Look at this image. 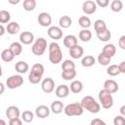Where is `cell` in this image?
<instances>
[{"mask_svg": "<svg viewBox=\"0 0 125 125\" xmlns=\"http://www.w3.org/2000/svg\"><path fill=\"white\" fill-rule=\"evenodd\" d=\"M49 61L53 64H58L62 60V52L60 45L57 42H52L49 44Z\"/></svg>", "mask_w": 125, "mask_h": 125, "instance_id": "obj_1", "label": "cell"}, {"mask_svg": "<svg viewBox=\"0 0 125 125\" xmlns=\"http://www.w3.org/2000/svg\"><path fill=\"white\" fill-rule=\"evenodd\" d=\"M44 74V66L42 63H34L28 74V81L31 84H38L42 80Z\"/></svg>", "mask_w": 125, "mask_h": 125, "instance_id": "obj_2", "label": "cell"}, {"mask_svg": "<svg viewBox=\"0 0 125 125\" xmlns=\"http://www.w3.org/2000/svg\"><path fill=\"white\" fill-rule=\"evenodd\" d=\"M80 104H81V105L84 109L88 110L91 113H98L101 110V104L92 96L83 97Z\"/></svg>", "mask_w": 125, "mask_h": 125, "instance_id": "obj_3", "label": "cell"}, {"mask_svg": "<svg viewBox=\"0 0 125 125\" xmlns=\"http://www.w3.org/2000/svg\"><path fill=\"white\" fill-rule=\"evenodd\" d=\"M99 102H100V104L104 108L109 109L113 105V97L111 93L103 89L99 92Z\"/></svg>", "mask_w": 125, "mask_h": 125, "instance_id": "obj_4", "label": "cell"}, {"mask_svg": "<svg viewBox=\"0 0 125 125\" xmlns=\"http://www.w3.org/2000/svg\"><path fill=\"white\" fill-rule=\"evenodd\" d=\"M63 111L67 116H79L83 114L84 108L82 107L80 103H72L65 105Z\"/></svg>", "mask_w": 125, "mask_h": 125, "instance_id": "obj_5", "label": "cell"}, {"mask_svg": "<svg viewBox=\"0 0 125 125\" xmlns=\"http://www.w3.org/2000/svg\"><path fill=\"white\" fill-rule=\"evenodd\" d=\"M46 49H47V40L43 37L37 38L31 47V51L35 56H42L45 53Z\"/></svg>", "mask_w": 125, "mask_h": 125, "instance_id": "obj_6", "label": "cell"}, {"mask_svg": "<svg viewBox=\"0 0 125 125\" xmlns=\"http://www.w3.org/2000/svg\"><path fill=\"white\" fill-rule=\"evenodd\" d=\"M22 84H23V78L20 74L12 75V76L8 77L7 80H6V86L9 89H12V90L21 87Z\"/></svg>", "mask_w": 125, "mask_h": 125, "instance_id": "obj_7", "label": "cell"}, {"mask_svg": "<svg viewBox=\"0 0 125 125\" xmlns=\"http://www.w3.org/2000/svg\"><path fill=\"white\" fill-rule=\"evenodd\" d=\"M41 88L44 93L50 94L55 90V81L51 77L44 78L41 82Z\"/></svg>", "mask_w": 125, "mask_h": 125, "instance_id": "obj_8", "label": "cell"}, {"mask_svg": "<svg viewBox=\"0 0 125 125\" xmlns=\"http://www.w3.org/2000/svg\"><path fill=\"white\" fill-rule=\"evenodd\" d=\"M37 21L38 23L43 26V27H47V26H50L51 23H52V17L49 13L47 12H42L38 15V18H37Z\"/></svg>", "mask_w": 125, "mask_h": 125, "instance_id": "obj_9", "label": "cell"}, {"mask_svg": "<svg viewBox=\"0 0 125 125\" xmlns=\"http://www.w3.org/2000/svg\"><path fill=\"white\" fill-rule=\"evenodd\" d=\"M82 11L86 15H92V14H94L97 11L96 1L87 0V1L83 2V4H82Z\"/></svg>", "mask_w": 125, "mask_h": 125, "instance_id": "obj_10", "label": "cell"}, {"mask_svg": "<svg viewBox=\"0 0 125 125\" xmlns=\"http://www.w3.org/2000/svg\"><path fill=\"white\" fill-rule=\"evenodd\" d=\"M47 32H48L49 37L52 39H55V40H59L62 37V30L60 26H56V25L50 26L48 28Z\"/></svg>", "mask_w": 125, "mask_h": 125, "instance_id": "obj_11", "label": "cell"}, {"mask_svg": "<svg viewBox=\"0 0 125 125\" xmlns=\"http://www.w3.org/2000/svg\"><path fill=\"white\" fill-rule=\"evenodd\" d=\"M34 41V34L30 31H22L20 34V42L23 45H29Z\"/></svg>", "mask_w": 125, "mask_h": 125, "instance_id": "obj_12", "label": "cell"}, {"mask_svg": "<svg viewBox=\"0 0 125 125\" xmlns=\"http://www.w3.org/2000/svg\"><path fill=\"white\" fill-rule=\"evenodd\" d=\"M104 89L108 91L109 93L113 94L118 91L119 86H118V83L116 81H114L113 79H107L104 82Z\"/></svg>", "mask_w": 125, "mask_h": 125, "instance_id": "obj_13", "label": "cell"}, {"mask_svg": "<svg viewBox=\"0 0 125 125\" xmlns=\"http://www.w3.org/2000/svg\"><path fill=\"white\" fill-rule=\"evenodd\" d=\"M50 111L51 109L47 106V105H44V104H41V105H38L35 109V114L37 117L41 118V119H44V118H47L49 115H50Z\"/></svg>", "mask_w": 125, "mask_h": 125, "instance_id": "obj_14", "label": "cell"}, {"mask_svg": "<svg viewBox=\"0 0 125 125\" xmlns=\"http://www.w3.org/2000/svg\"><path fill=\"white\" fill-rule=\"evenodd\" d=\"M69 87L65 84H62V85H59L56 90H55V94L58 98H66L68 95H69Z\"/></svg>", "mask_w": 125, "mask_h": 125, "instance_id": "obj_15", "label": "cell"}, {"mask_svg": "<svg viewBox=\"0 0 125 125\" xmlns=\"http://www.w3.org/2000/svg\"><path fill=\"white\" fill-rule=\"evenodd\" d=\"M21 115V111L18 106L16 105H10L6 109V116L8 119H14V118H19Z\"/></svg>", "mask_w": 125, "mask_h": 125, "instance_id": "obj_16", "label": "cell"}, {"mask_svg": "<svg viewBox=\"0 0 125 125\" xmlns=\"http://www.w3.org/2000/svg\"><path fill=\"white\" fill-rule=\"evenodd\" d=\"M69 55L72 59H80L84 55V49L80 45H76L69 49Z\"/></svg>", "mask_w": 125, "mask_h": 125, "instance_id": "obj_17", "label": "cell"}, {"mask_svg": "<svg viewBox=\"0 0 125 125\" xmlns=\"http://www.w3.org/2000/svg\"><path fill=\"white\" fill-rule=\"evenodd\" d=\"M63 45L64 47H66L67 49H70L77 44V37L75 35H72V34H68L66 35L64 38H63Z\"/></svg>", "mask_w": 125, "mask_h": 125, "instance_id": "obj_18", "label": "cell"}, {"mask_svg": "<svg viewBox=\"0 0 125 125\" xmlns=\"http://www.w3.org/2000/svg\"><path fill=\"white\" fill-rule=\"evenodd\" d=\"M50 109L53 113L60 114L61 112H62V110H64V105H63L62 102H61V101H54L51 104Z\"/></svg>", "mask_w": 125, "mask_h": 125, "instance_id": "obj_19", "label": "cell"}, {"mask_svg": "<svg viewBox=\"0 0 125 125\" xmlns=\"http://www.w3.org/2000/svg\"><path fill=\"white\" fill-rule=\"evenodd\" d=\"M15 69L17 72H19L20 74H23L25 72L28 71L29 69V66H28V63L23 62V61H19L18 62H16L15 64Z\"/></svg>", "mask_w": 125, "mask_h": 125, "instance_id": "obj_20", "label": "cell"}, {"mask_svg": "<svg viewBox=\"0 0 125 125\" xmlns=\"http://www.w3.org/2000/svg\"><path fill=\"white\" fill-rule=\"evenodd\" d=\"M69 89H70V92L74 94H78L83 90V83L80 80H73L70 83Z\"/></svg>", "mask_w": 125, "mask_h": 125, "instance_id": "obj_21", "label": "cell"}, {"mask_svg": "<svg viewBox=\"0 0 125 125\" xmlns=\"http://www.w3.org/2000/svg\"><path fill=\"white\" fill-rule=\"evenodd\" d=\"M20 28H21V26H20V24H19L17 21H11V22H9V23L7 24V26H6L7 32H8L9 34H12V35L17 34V33L20 31Z\"/></svg>", "mask_w": 125, "mask_h": 125, "instance_id": "obj_22", "label": "cell"}, {"mask_svg": "<svg viewBox=\"0 0 125 125\" xmlns=\"http://www.w3.org/2000/svg\"><path fill=\"white\" fill-rule=\"evenodd\" d=\"M16 56L13 54V52L8 48V49H4L2 52H1V59L3 62H10L14 60Z\"/></svg>", "mask_w": 125, "mask_h": 125, "instance_id": "obj_23", "label": "cell"}, {"mask_svg": "<svg viewBox=\"0 0 125 125\" xmlns=\"http://www.w3.org/2000/svg\"><path fill=\"white\" fill-rule=\"evenodd\" d=\"M102 52H103L104 54H105L106 56L112 58V57L115 55V53H116V47L114 46V44H111V43L105 44V45L104 46Z\"/></svg>", "mask_w": 125, "mask_h": 125, "instance_id": "obj_24", "label": "cell"}, {"mask_svg": "<svg viewBox=\"0 0 125 125\" xmlns=\"http://www.w3.org/2000/svg\"><path fill=\"white\" fill-rule=\"evenodd\" d=\"M9 49H10V50L13 52V54L17 57V56H19V55L21 54V52H22V45H21V42H17V41H15V42L11 43Z\"/></svg>", "mask_w": 125, "mask_h": 125, "instance_id": "obj_25", "label": "cell"}, {"mask_svg": "<svg viewBox=\"0 0 125 125\" xmlns=\"http://www.w3.org/2000/svg\"><path fill=\"white\" fill-rule=\"evenodd\" d=\"M72 23V20L69 16H62L59 20V24L61 28H68Z\"/></svg>", "mask_w": 125, "mask_h": 125, "instance_id": "obj_26", "label": "cell"}, {"mask_svg": "<svg viewBox=\"0 0 125 125\" xmlns=\"http://www.w3.org/2000/svg\"><path fill=\"white\" fill-rule=\"evenodd\" d=\"M78 36L82 42H89L92 39V32L89 29H81Z\"/></svg>", "mask_w": 125, "mask_h": 125, "instance_id": "obj_27", "label": "cell"}, {"mask_svg": "<svg viewBox=\"0 0 125 125\" xmlns=\"http://www.w3.org/2000/svg\"><path fill=\"white\" fill-rule=\"evenodd\" d=\"M94 28H95L96 33H98V32H102V31H104V30L107 29L105 21H104V20H101V19L95 21V22H94Z\"/></svg>", "mask_w": 125, "mask_h": 125, "instance_id": "obj_28", "label": "cell"}, {"mask_svg": "<svg viewBox=\"0 0 125 125\" xmlns=\"http://www.w3.org/2000/svg\"><path fill=\"white\" fill-rule=\"evenodd\" d=\"M95 63H96V59H95L93 56H91V55L85 56V57L82 59V61H81V64H82L83 66H85V67L93 66Z\"/></svg>", "mask_w": 125, "mask_h": 125, "instance_id": "obj_29", "label": "cell"}, {"mask_svg": "<svg viewBox=\"0 0 125 125\" xmlns=\"http://www.w3.org/2000/svg\"><path fill=\"white\" fill-rule=\"evenodd\" d=\"M78 23L83 29H88L91 26V20L87 16H81L78 20Z\"/></svg>", "mask_w": 125, "mask_h": 125, "instance_id": "obj_30", "label": "cell"}, {"mask_svg": "<svg viewBox=\"0 0 125 125\" xmlns=\"http://www.w3.org/2000/svg\"><path fill=\"white\" fill-rule=\"evenodd\" d=\"M96 34H97V37L99 38V40L103 41V42H106L111 38V32L109 31V29H105V30H104L102 32H98Z\"/></svg>", "mask_w": 125, "mask_h": 125, "instance_id": "obj_31", "label": "cell"}, {"mask_svg": "<svg viewBox=\"0 0 125 125\" xmlns=\"http://www.w3.org/2000/svg\"><path fill=\"white\" fill-rule=\"evenodd\" d=\"M76 76V70L72 69V70H62V79L66 80V81H70L72 79H74Z\"/></svg>", "mask_w": 125, "mask_h": 125, "instance_id": "obj_32", "label": "cell"}, {"mask_svg": "<svg viewBox=\"0 0 125 125\" xmlns=\"http://www.w3.org/2000/svg\"><path fill=\"white\" fill-rule=\"evenodd\" d=\"M110 61H111V58L108 57V56H106V55L104 54L103 52L100 53L99 56H98V62H99V63H100L101 65H104V66H105V65H108L109 62H110Z\"/></svg>", "mask_w": 125, "mask_h": 125, "instance_id": "obj_33", "label": "cell"}, {"mask_svg": "<svg viewBox=\"0 0 125 125\" xmlns=\"http://www.w3.org/2000/svg\"><path fill=\"white\" fill-rule=\"evenodd\" d=\"M106 73L109 76H117L119 75L121 72L119 70V66L117 64H110L107 68H106Z\"/></svg>", "mask_w": 125, "mask_h": 125, "instance_id": "obj_34", "label": "cell"}, {"mask_svg": "<svg viewBox=\"0 0 125 125\" xmlns=\"http://www.w3.org/2000/svg\"><path fill=\"white\" fill-rule=\"evenodd\" d=\"M22 7L25 11L31 12L36 7V1L35 0H24L23 3H22Z\"/></svg>", "mask_w": 125, "mask_h": 125, "instance_id": "obj_35", "label": "cell"}, {"mask_svg": "<svg viewBox=\"0 0 125 125\" xmlns=\"http://www.w3.org/2000/svg\"><path fill=\"white\" fill-rule=\"evenodd\" d=\"M110 9L112 12L118 13L123 9V3L121 0H113L110 3Z\"/></svg>", "mask_w": 125, "mask_h": 125, "instance_id": "obj_36", "label": "cell"}, {"mask_svg": "<svg viewBox=\"0 0 125 125\" xmlns=\"http://www.w3.org/2000/svg\"><path fill=\"white\" fill-rule=\"evenodd\" d=\"M62 70H72L75 69V63L71 60H64L62 63Z\"/></svg>", "mask_w": 125, "mask_h": 125, "instance_id": "obj_37", "label": "cell"}, {"mask_svg": "<svg viewBox=\"0 0 125 125\" xmlns=\"http://www.w3.org/2000/svg\"><path fill=\"white\" fill-rule=\"evenodd\" d=\"M10 20H11L10 13L8 11H6V10H1L0 11V22H1V24L9 22Z\"/></svg>", "mask_w": 125, "mask_h": 125, "instance_id": "obj_38", "label": "cell"}, {"mask_svg": "<svg viewBox=\"0 0 125 125\" xmlns=\"http://www.w3.org/2000/svg\"><path fill=\"white\" fill-rule=\"evenodd\" d=\"M33 118H34V114H33V112L30 111V110H24V111L21 113V119H22L24 122H26V123L32 122Z\"/></svg>", "mask_w": 125, "mask_h": 125, "instance_id": "obj_39", "label": "cell"}, {"mask_svg": "<svg viewBox=\"0 0 125 125\" xmlns=\"http://www.w3.org/2000/svg\"><path fill=\"white\" fill-rule=\"evenodd\" d=\"M113 125H125V117L123 115H116L113 118Z\"/></svg>", "mask_w": 125, "mask_h": 125, "instance_id": "obj_40", "label": "cell"}, {"mask_svg": "<svg viewBox=\"0 0 125 125\" xmlns=\"http://www.w3.org/2000/svg\"><path fill=\"white\" fill-rule=\"evenodd\" d=\"M90 125H106V124L104 120H102L100 118H94V119L91 120Z\"/></svg>", "mask_w": 125, "mask_h": 125, "instance_id": "obj_41", "label": "cell"}, {"mask_svg": "<svg viewBox=\"0 0 125 125\" xmlns=\"http://www.w3.org/2000/svg\"><path fill=\"white\" fill-rule=\"evenodd\" d=\"M96 4H97V6H99V7L105 8V7L108 6L109 2H108V0H97V1H96Z\"/></svg>", "mask_w": 125, "mask_h": 125, "instance_id": "obj_42", "label": "cell"}, {"mask_svg": "<svg viewBox=\"0 0 125 125\" xmlns=\"http://www.w3.org/2000/svg\"><path fill=\"white\" fill-rule=\"evenodd\" d=\"M22 119L19 118H14V119H10L9 120V125H22Z\"/></svg>", "mask_w": 125, "mask_h": 125, "instance_id": "obj_43", "label": "cell"}, {"mask_svg": "<svg viewBox=\"0 0 125 125\" xmlns=\"http://www.w3.org/2000/svg\"><path fill=\"white\" fill-rule=\"evenodd\" d=\"M118 46L122 50H125V35H122L119 38V40H118Z\"/></svg>", "mask_w": 125, "mask_h": 125, "instance_id": "obj_44", "label": "cell"}, {"mask_svg": "<svg viewBox=\"0 0 125 125\" xmlns=\"http://www.w3.org/2000/svg\"><path fill=\"white\" fill-rule=\"evenodd\" d=\"M118 66H119L120 72H121V73H125V61H124V62H121L118 64Z\"/></svg>", "mask_w": 125, "mask_h": 125, "instance_id": "obj_45", "label": "cell"}, {"mask_svg": "<svg viewBox=\"0 0 125 125\" xmlns=\"http://www.w3.org/2000/svg\"><path fill=\"white\" fill-rule=\"evenodd\" d=\"M119 111H120V114H121V115H123V116L125 117V104H124V105H122V106L120 107Z\"/></svg>", "mask_w": 125, "mask_h": 125, "instance_id": "obj_46", "label": "cell"}, {"mask_svg": "<svg viewBox=\"0 0 125 125\" xmlns=\"http://www.w3.org/2000/svg\"><path fill=\"white\" fill-rule=\"evenodd\" d=\"M4 33H5V27L3 24H1L0 25V36H3Z\"/></svg>", "mask_w": 125, "mask_h": 125, "instance_id": "obj_47", "label": "cell"}, {"mask_svg": "<svg viewBox=\"0 0 125 125\" xmlns=\"http://www.w3.org/2000/svg\"><path fill=\"white\" fill-rule=\"evenodd\" d=\"M0 87H1V91H0V94H3L4 93V84L1 82L0 83Z\"/></svg>", "mask_w": 125, "mask_h": 125, "instance_id": "obj_48", "label": "cell"}, {"mask_svg": "<svg viewBox=\"0 0 125 125\" xmlns=\"http://www.w3.org/2000/svg\"><path fill=\"white\" fill-rule=\"evenodd\" d=\"M9 3H11V4H19V3H20V0H16V1L9 0Z\"/></svg>", "mask_w": 125, "mask_h": 125, "instance_id": "obj_49", "label": "cell"}, {"mask_svg": "<svg viewBox=\"0 0 125 125\" xmlns=\"http://www.w3.org/2000/svg\"><path fill=\"white\" fill-rule=\"evenodd\" d=\"M0 125H7L4 119H1V120H0Z\"/></svg>", "mask_w": 125, "mask_h": 125, "instance_id": "obj_50", "label": "cell"}]
</instances>
